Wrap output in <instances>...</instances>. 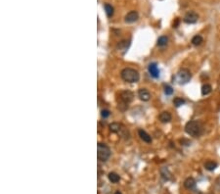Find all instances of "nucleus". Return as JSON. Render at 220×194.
<instances>
[{"mask_svg":"<svg viewBox=\"0 0 220 194\" xmlns=\"http://www.w3.org/2000/svg\"><path fill=\"white\" fill-rule=\"evenodd\" d=\"M198 20H199V15L195 11L187 12L183 18V21L186 24H195L198 22Z\"/></svg>","mask_w":220,"mask_h":194,"instance_id":"7","label":"nucleus"},{"mask_svg":"<svg viewBox=\"0 0 220 194\" xmlns=\"http://www.w3.org/2000/svg\"><path fill=\"white\" fill-rule=\"evenodd\" d=\"M129 44H130L129 40H121V41H119L117 43V49H118V50H121V51L127 50V48L129 47Z\"/></svg>","mask_w":220,"mask_h":194,"instance_id":"14","label":"nucleus"},{"mask_svg":"<svg viewBox=\"0 0 220 194\" xmlns=\"http://www.w3.org/2000/svg\"><path fill=\"white\" fill-rule=\"evenodd\" d=\"M138 134H139L140 138H141L144 142H146V143H151V142H152V137H151V135H150L149 133H147L146 131H145L144 129H139V131H138Z\"/></svg>","mask_w":220,"mask_h":194,"instance_id":"12","label":"nucleus"},{"mask_svg":"<svg viewBox=\"0 0 220 194\" xmlns=\"http://www.w3.org/2000/svg\"><path fill=\"white\" fill-rule=\"evenodd\" d=\"M158 119H159V121H161L162 123L166 124V123H169V122L171 121L172 117H171V114L169 113V112L164 111V112H162V113L161 114V115H159Z\"/></svg>","mask_w":220,"mask_h":194,"instance_id":"13","label":"nucleus"},{"mask_svg":"<svg viewBox=\"0 0 220 194\" xmlns=\"http://www.w3.org/2000/svg\"><path fill=\"white\" fill-rule=\"evenodd\" d=\"M138 96L142 101L147 102L151 99V93H150L149 90L146 88H140L138 90Z\"/></svg>","mask_w":220,"mask_h":194,"instance_id":"9","label":"nucleus"},{"mask_svg":"<svg viewBox=\"0 0 220 194\" xmlns=\"http://www.w3.org/2000/svg\"><path fill=\"white\" fill-rule=\"evenodd\" d=\"M110 131L114 133H121L122 136H124L125 138H128L129 137V132L127 129L124 127L121 124H117V123H113L110 125Z\"/></svg>","mask_w":220,"mask_h":194,"instance_id":"6","label":"nucleus"},{"mask_svg":"<svg viewBox=\"0 0 220 194\" xmlns=\"http://www.w3.org/2000/svg\"><path fill=\"white\" fill-rule=\"evenodd\" d=\"M121 78L128 83H134L139 82L140 74L137 70L132 68H124L121 73Z\"/></svg>","mask_w":220,"mask_h":194,"instance_id":"2","label":"nucleus"},{"mask_svg":"<svg viewBox=\"0 0 220 194\" xmlns=\"http://www.w3.org/2000/svg\"><path fill=\"white\" fill-rule=\"evenodd\" d=\"M211 89H212V87H211V84H207V83L203 84V86H202V94L203 96L207 95V94H209L211 92Z\"/></svg>","mask_w":220,"mask_h":194,"instance_id":"20","label":"nucleus"},{"mask_svg":"<svg viewBox=\"0 0 220 194\" xmlns=\"http://www.w3.org/2000/svg\"><path fill=\"white\" fill-rule=\"evenodd\" d=\"M203 41V38L201 36H195L193 38H192V44L195 46H199V45H201L202 42Z\"/></svg>","mask_w":220,"mask_h":194,"instance_id":"18","label":"nucleus"},{"mask_svg":"<svg viewBox=\"0 0 220 194\" xmlns=\"http://www.w3.org/2000/svg\"><path fill=\"white\" fill-rule=\"evenodd\" d=\"M168 43V37L166 36H159L158 39V46L159 47H164L166 46Z\"/></svg>","mask_w":220,"mask_h":194,"instance_id":"17","label":"nucleus"},{"mask_svg":"<svg viewBox=\"0 0 220 194\" xmlns=\"http://www.w3.org/2000/svg\"><path fill=\"white\" fill-rule=\"evenodd\" d=\"M164 93L166 95H171L173 93V88L170 86H164Z\"/></svg>","mask_w":220,"mask_h":194,"instance_id":"22","label":"nucleus"},{"mask_svg":"<svg viewBox=\"0 0 220 194\" xmlns=\"http://www.w3.org/2000/svg\"><path fill=\"white\" fill-rule=\"evenodd\" d=\"M114 194H122V193H121V191H119V190H117V191H116V193H114Z\"/></svg>","mask_w":220,"mask_h":194,"instance_id":"25","label":"nucleus"},{"mask_svg":"<svg viewBox=\"0 0 220 194\" xmlns=\"http://www.w3.org/2000/svg\"><path fill=\"white\" fill-rule=\"evenodd\" d=\"M148 71L154 78H158L159 77V70H158V67L156 63L150 64L148 66Z\"/></svg>","mask_w":220,"mask_h":194,"instance_id":"8","label":"nucleus"},{"mask_svg":"<svg viewBox=\"0 0 220 194\" xmlns=\"http://www.w3.org/2000/svg\"><path fill=\"white\" fill-rule=\"evenodd\" d=\"M191 78H192L191 72H190L188 69H181L180 71H178L176 76L174 77V81H175L176 83L183 86V84L188 83Z\"/></svg>","mask_w":220,"mask_h":194,"instance_id":"5","label":"nucleus"},{"mask_svg":"<svg viewBox=\"0 0 220 194\" xmlns=\"http://www.w3.org/2000/svg\"><path fill=\"white\" fill-rule=\"evenodd\" d=\"M204 168H206V170H207L209 172H212L217 168V163L213 162V161H207V162L204 163Z\"/></svg>","mask_w":220,"mask_h":194,"instance_id":"15","label":"nucleus"},{"mask_svg":"<svg viewBox=\"0 0 220 194\" xmlns=\"http://www.w3.org/2000/svg\"><path fill=\"white\" fill-rule=\"evenodd\" d=\"M185 131L189 135L198 137L203 133V125L198 121H190L185 126Z\"/></svg>","mask_w":220,"mask_h":194,"instance_id":"3","label":"nucleus"},{"mask_svg":"<svg viewBox=\"0 0 220 194\" xmlns=\"http://www.w3.org/2000/svg\"><path fill=\"white\" fill-rule=\"evenodd\" d=\"M196 183L197 182H196V181H195V178L188 177L184 181V187L186 188V189L191 190V189H194V188L196 187Z\"/></svg>","mask_w":220,"mask_h":194,"instance_id":"11","label":"nucleus"},{"mask_svg":"<svg viewBox=\"0 0 220 194\" xmlns=\"http://www.w3.org/2000/svg\"><path fill=\"white\" fill-rule=\"evenodd\" d=\"M180 142H181L183 145H190V144H191V142L188 141V140H186V139H181V140H180Z\"/></svg>","mask_w":220,"mask_h":194,"instance_id":"24","label":"nucleus"},{"mask_svg":"<svg viewBox=\"0 0 220 194\" xmlns=\"http://www.w3.org/2000/svg\"><path fill=\"white\" fill-rule=\"evenodd\" d=\"M97 156L101 162H107L111 157V149L105 143L99 142L97 145Z\"/></svg>","mask_w":220,"mask_h":194,"instance_id":"4","label":"nucleus"},{"mask_svg":"<svg viewBox=\"0 0 220 194\" xmlns=\"http://www.w3.org/2000/svg\"><path fill=\"white\" fill-rule=\"evenodd\" d=\"M110 115H111V113H110L109 110H102L101 111V116L103 119H107Z\"/></svg>","mask_w":220,"mask_h":194,"instance_id":"23","label":"nucleus"},{"mask_svg":"<svg viewBox=\"0 0 220 194\" xmlns=\"http://www.w3.org/2000/svg\"><path fill=\"white\" fill-rule=\"evenodd\" d=\"M134 94L129 90H121L117 96V108L121 111H125L128 105L133 100Z\"/></svg>","mask_w":220,"mask_h":194,"instance_id":"1","label":"nucleus"},{"mask_svg":"<svg viewBox=\"0 0 220 194\" xmlns=\"http://www.w3.org/2000/svg\"><path fill=\"white\" fill-rule=\"evenodd\" d=\"M104 8H105V11H106L107 16H108L109 18L113 17V15H114V7L112 6V5L105 4V5H104Z\"/></svg>","mask_w":220,"mask_h":194,"instance_id":"19","label":"nucleus"},{"mask_svg":"<svg viewBox=\"0 0 220 194\" xmlns=\"http://www.w3.org/2000/svg\"><path fill=\"white\" fill-rule=\"evenodd\" d=\"M173 104L175 105V107H180V106H182L185 104V100L183 98H180V97H176L175 99L173 100Z\"/></svg>","mask_w":220,"mask_h":194,"instance_id":"21","label":"nucleus"},{"mask_svg":"<svg viewBox=\"0 0 220 194\" xmlns=\"http://www.w3.org/2000/svg\"><path fill=\"white\" fill-rule=\"evenodd\" d=\"M108 177H109V181L112 183H117L119 181H121V177L116 173H110L108 175Z\"/></svg>","mask_w":220,"mask_h":194,"instance_id":"16","label":"nucleus"},{"mask_svg":"<svg viewBox=\"0 0 220 194\" xmlns=\"http://www.w3.org/2000/svg\"><path fill=\"white\" fill-rule=\"evenodd\" d=\"M138 19H139V15H138V13L136 11H130L129 13L126 14L125 18H124V20H125V23H127V24L135 23Z\"/></svg>","mask_w":220,"mask_h":194,"instance_id":"10","label":"nucleus"}]
</instances>
